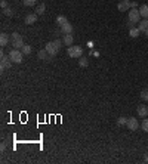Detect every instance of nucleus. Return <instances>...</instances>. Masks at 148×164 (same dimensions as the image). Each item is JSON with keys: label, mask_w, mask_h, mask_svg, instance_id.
I'll use <instances>...</instances> for the list:
<instances>
[{"label": "nucleus", "mask_w": 148, "mask_h": 164, "mask_svg": "<svg viewBox=\"0 0 148 164\" xmlns=\"http://www.w3.org/2000/svg\"><path fill=\"white\" fill-rule=\"evenodd\" d=\"M130 0H122L119 5H117V9L120 10V12H127L129 9H130Z\"/></svg>", "instance_id": "6e6552de"}, {"label": "nucleus", "mask_w": 148, "mask_h": 164, "mask_svg": "<svg viewBox=\"0 0 148 164\" xmlns=\"http://www.w3.org/2000/svg\"><path fill=\"white\" fill-rule=\"evenodd\" d=\"M0 5H2V8L3 9L8 8V2H6V0H2V2H0Z\"/></svg>", "instance_id": "cd10ccee"}, {"label": "nucleus", "mask_w": 148, "mask_h": 164, "mask_svg": "<svg viewBox=\"0 0 148 164\" xmlns=\"http://www.w3.org/2000/svg\"><path fill=\"white\" fill-rule=\"evenodd\" d=\"M3 13H5L6 17H12V15H14V12H12V9H10V8L3 9Z\"/></svg>", "instance_id": "393cba45"}, {"label": "nucleus", "mask_w": 148, "mask_h": 164, "mask_svg": "<svg viewBox=\"0 0 148 164\" xmlns=\"http://www.w3.org/2000/svg\"><path fill=\"white\" fill-rule=\"evenodd\" d=\"M117 124H119V126H126V124H127V118H126V117H119Z\"/></svg>", "instance_id": "4be33fe9"}, {"label": "nucleus", "mask_w": 148, "mask_h": 164, "mask_svg": "<svg viewBox=\"0 0 148 164\" xmlns=\"http://www.w3.org/2000/svg\"><path fill=\"white\" fill-rule=\"evenodd\" d=\"M144 36H145V37L148 39V30H147V31H144Z\"/></svg>", "instance_id": "7c9ffc66"}, {"label": "nucleus", "mask_w": 148, "mask_h": 164, "mask_svg": "<svg viewBox=\"0 0 148 164\" xmlns=\"http://www.w3.org/2000/svg\"><path fill=\"white\" fill-rule=\"evenodd\" d=\"M126 126H127V129H129V130L135 132V130H138V129H139V121H138L136 118H133V117H129Z\"/></svg>", "instance_id": "423d86ee"}, {"label": "nucleus", "mask_w": 148, "mask_h": 164, "mask_svg": "<svg viewBox=\"0 0 148 164\" xmlns=\"http://www.w3.org/2000/svg\"><path fill=\"white\" fill-rule=\"evenodd\" d=\"M8 43H9V34L2 33L0 34V46L5 48V46H8Z\"/></svg>", "instance_id": "4468645a"}, {"label": "nucleus", "mask_w": 148, "mask_h": 164, "mask_svg": "<svg viewBox=\"0 0 148 164\" xmlns=\"http://www.w3.org/2000/svg\"><path fill=\"white\" fill-rule=\"evenodd\" d=\"M21 52H22L24 55H30V53H31V46H28V44H24V46L21 48Z\"/></svg>", "instance_id": "412c9836"}, {"label": "nucleus", "mask_w": 148, "mask_h": 164, "mask_svg": "<svg viewBox=\"0 0 148 164\" xmlns=\"http://www.w3.org/2000/svg\"><path fill=\"white\" fill-rule=\"evenodd\" d=\"M37 56H39V59H41V61H50V55L48 53V50L46 49H41L39 50V53H37Z\"/></svg>", "instance_id": "f8f14e48"}, {"label": "nucleus", "mask_w": 148, "mask_h": 164, "mask_svg": "<svg viewBox=\"0 0 148 164\" xmlns=\"http://www.w3.org/2000/svg\"><path fill=\"white\" fill-rule=\"evenodd\" d=\"M67 53L70 58H82L83 49L80 46H70V48H67Z\"/></svg>", "instance_id": "20e7f679"}, {"label": "nucleus", "mask_w": 148, "mask_h": 164, "mask_svg": "<svg viewBox=\"0 0 148 164\" xmlns=\"http://www.w3.org/2000/svg\"><path fill=\"white\" fill-rule=\"evenodd\" d=\"M53 43H55V46H56V49H58V50L61 49V46L64 44V41H62V40H59V39H56V40H53Z\"/></svg>", "instance_id": "a878e982"}, {"label": "nucleus", "mask_w": 148, "mask_h": 164, "mask_svg": "<svg viewBox=\"0 0 148 164\" xmlns=\"http://www.w3.org/2000/svg\"><path fill=\"white\" fill-rule=\"evenodd\" d=\"M9 58L14 64H21L24 61V53L21 52V49H12L9 52Z\"/></svg>", "instance_id": "f257e3e1"}, {"label": "nucleus", "mask_w": 148, "mask_h": 164, "mask_svg": "<svg viewBox=\"0 0 148 164\" xmlns=\"http://www.w3.org/2000/svg\"><path fill=\"white\" fill-rule=\"evenodd\" d=\"M127 18H129V22H139V18H141V13H139V9L138 8H130L127 10Z\"/></svg>", "instance_id": "7ed1b4c3"}, {"label": "nucleus", "mask_w": 148, "mask_h": 164, "mask_svg": "<svg viewBox=\"0 0 148 164\" xmlns=\"http://www.w3.org/2000/svg\"><path fill=\"white\" fill-rule=\"evenodd\" d=\"M0 58H2V59H0V62H2V65H0L2 71H3V70H8V68H10V67H12V64H14V62L10 61V58H9L8 55H5V53L2 52Z\"/></svg>", "instance_id": "39448f33"}, {"label": "nucleus", "mask_w": 148, "mask_h": 164, "mask_svg": "<svg viewBox=\"0 0 148 164\" xmlns=\"http://www.w3.org/2000/svg\"><path fill=\"white\" fill-rule=\"evenodd\" d=\"M145 161H148V155H147V157H145Z\"/></svg>", "instance_id": "2f4dec72"}, {"label": "nucleus", "mask_w": 148, "mask_h": 164, "mask_svg": "<svg viewBox=\"0 0 148 164\" xmlns=\"http://www.w3.org/2000/svg\"><path fill=\"white\" fill-rule=\"evenodd\" d=\"M138 28H139L141 33H144V31H147L148 30V19H142V21H139V25H138Z\"/></svg>", "instance_id": "2eb2a0df"}, {"label": "nucleus", "mask_w": 148, "mask_h": 164, "mask_svg": "<svg viewBox=\"0 0 148 164\" xmlns=\"http://www.w3.org/2000/svg\"><path fill=\"white\" fill-rule=\"evenodd\" d=\"M130 8H138V3H136V2H132V3H130Z\"/></svg>", "instance_id": "c756f323"}, {"label": "nucleus", "mask_w": 148, "mask_h": 164, "mask_svg": "<svg viewBox=\"0 0 148 164\" xmlns=\"http://www.w3.org/2000/svg\"><path fill=\"white\" fill-rule=\"evenodd\" d=\"M62 41H64V44H65L67 48L73 46V41H74L73 34H64V37H62Z\"/></svg>", "instance_id": "9b49d317"}, {"label": "nucleus", "mask_w": 148, "mask_h": 164, "mask_svg": "<svg viewBox=\"0 0 148 164\" xmlns=\"http://www.w3.org/2000/svg\"><path fill=\"white\" fill-rule=\"evenodd\" d=\"M139 13L142 18H145V19H148V5H142V6H139Z\"/></svg>", "instance_id": "dca6fc26"}, {"label": "nucleus", "mask_w": 148, "mask_h": 164, "mask_svg": "<svg viewBox=\"0 0 148 164\" xmlns=\"http://www.w3.org/2000/svg\"><path fill=\"white\" fill-rule=\"evenodd\" d=\"M10 43H12V46H14L15 49H21V48L25 44L24 40H22V36H21L19 33H12L10 34Z\"/></svg>", "instance_id": "f03ea898"}, {"label": "nucleus", "mask_w": 148, "mask_h": 164, "mask_svg": "<svg viewBox=\"0 0 148 164\" xmlns=\"http://www.w3.org/2000/svg\"><path fill=\"white\" fill-rule=\"evenodd\" d=\"M139 34H141V31H139V28L136 27H133V28H129V36H130L132 39H136V37H139Z\"/></svg>", "instance_id": "f3484780"}, {"label": "nucleus", "mask_w": 148, "mask_h": 164, "mask_svg": "<svg viewBox=\"0 0 148 164\" xmlns=\"http://www.w3.org/2000/svg\"><path fill=\"white\" fill-rule=\"evenodd\" d=\"M59 30H61V34H73L74 28L70 22H67V24H64L62 27H59Z\"/></svg>", "instance_id": "1a4fd4ad"}, {"label": "nucleus", "mask_w": 148, "mask_h": 164, "mask_svg": "<svg viewBox=\"0 0 148 164\" xmlns=\"http://www.w3.org/2000/svg\"><path fill=\"white\" fill-rule=\"evenodd\" d=\"M5 149H6V143H5V142H3V143H2V145H0V151H5Z\"/></svg>", "instance_id": "c85d7f7f"}, {"label": "nucleus", "mask_w": 148, "mask_h": 164, "mask_svg": "<svg viewBox=\"0 0 148 164\" xmlns=\"http://www.w3.org/2000/svg\"><path fill=\"white\" fill-rule=\"evenodd\" d=\"M25 6H34L36 5V0H22Z\"/></svg>", "instance_id": "bb28decb"}, {"label": "nucleus", "mask_w": 148, "mask_h": 164, "mask_svg": "<svg viewBox=\"0 0 148 164\" xmlns=\"http://www.w3.org/2000/svg\"><path fill=\"white\" fill-rule=\"evenodd\" d=\"M136 111H138V115H139V117H142V118L148 115V107H147V105H139Z\"/></svg>", "instance_id": "ddd939ff"}, {"label": "nucleus", "mask_w": 148, "mask_h": 164, "mask_svg": "<svg viewBox=\"0 0 148 164\" xmlns=\"http://www.w3.org/2000/svg\"><path fill=\"white\" fill-rule=\"evenodd\" d=\"M45 49L48 50V53H49L50 56H55L58 52H59V50L56 49V46H55V43H53V41H49V43H46Z\"/></svg>", "instance_id": "0eeeda50"}, {"label": "nucleus", "mask_w": 148, "mask_h": 164, "mask_svg": "<svg viewBox=\"0 0 148 164\" xmlns=\"http://www.w3.org/2000/svg\"><path fill=\"white\" fill-rule=\"evenodd\" d=\"M141 127H142V130L145 132V133H148V118H144V121H142V124H141Z\"/></svg>", "instance_id": "5701e85b"}, {"label": "nucleus", "mask_w": 148, "mask_h": 164, "mask_svg": "<svg viewBox=\"0 0 148 164\" xmlns=\"http://www.w3.org/2000/svg\"><path fill=\"white\" fill-rule=\"evenodd\" d=\"M79 65L82 67V68H86V67L89 65V61H88V58L82 56L80 59H79Z\"/></svg>", "instance_id": "6ab92c4d"}, {"label": "nucleus", "mask_w": 148, "mask_h": 164, "mask_svg": "<svg viewBox=\"0 0 148 164\" xmlns=\"http://www.w3.org/2000/svg\"><path fill=\"white\" fill-rule=\"evenodd\" d=\"M45 10H46V6H45V3H41V5H39V6H37V9H36V13H37V15H41V13H45Z\"/></svg>", "instance_id": "aec40b11"}, {"label": "nucleus", "mask_w": 148, "mask_h": 164, "mask_svg": "<svg viewBox=\"0 0 148 164\" xmlns=\"http://www.w3.org/2000/svg\"><path fill=\"white\" fill-rule=\"evenodd\" d=\"M68 22V19H67L64 15H59V17H56V25L58 27H62L64 24H67Z\"/></svg>", "instance_id": "a211bd4d"}, {"label": "nucleus", "mask_w": 148, "mask_h": 164, "mask_svg": "<svg viewBox=\"0 0 148 164\" xmlns=\"http://www.w3.org/2000/svg\"><path fill=\"white\" fill-rule=\"evenodd\" d=\"M37 22V13H28L25 17V24L27 25H33Z\"/></svg>", "instance_id": "9d476101"}, {"label": "nucleus", "mask_w": 148, "mask_h": 164, "mask_svg": "<svg viewBox=\"0 0 148 164\" xmlns=\"http://www.w3.org/2000/svg\"><path fill=\"white\" fill-rule=\"evenodd\" d=\"M141 99H144V101H148V89H145V90H142L139 93Z\"/></svg>", "instance_id": "b1692460"}]
</instances>
